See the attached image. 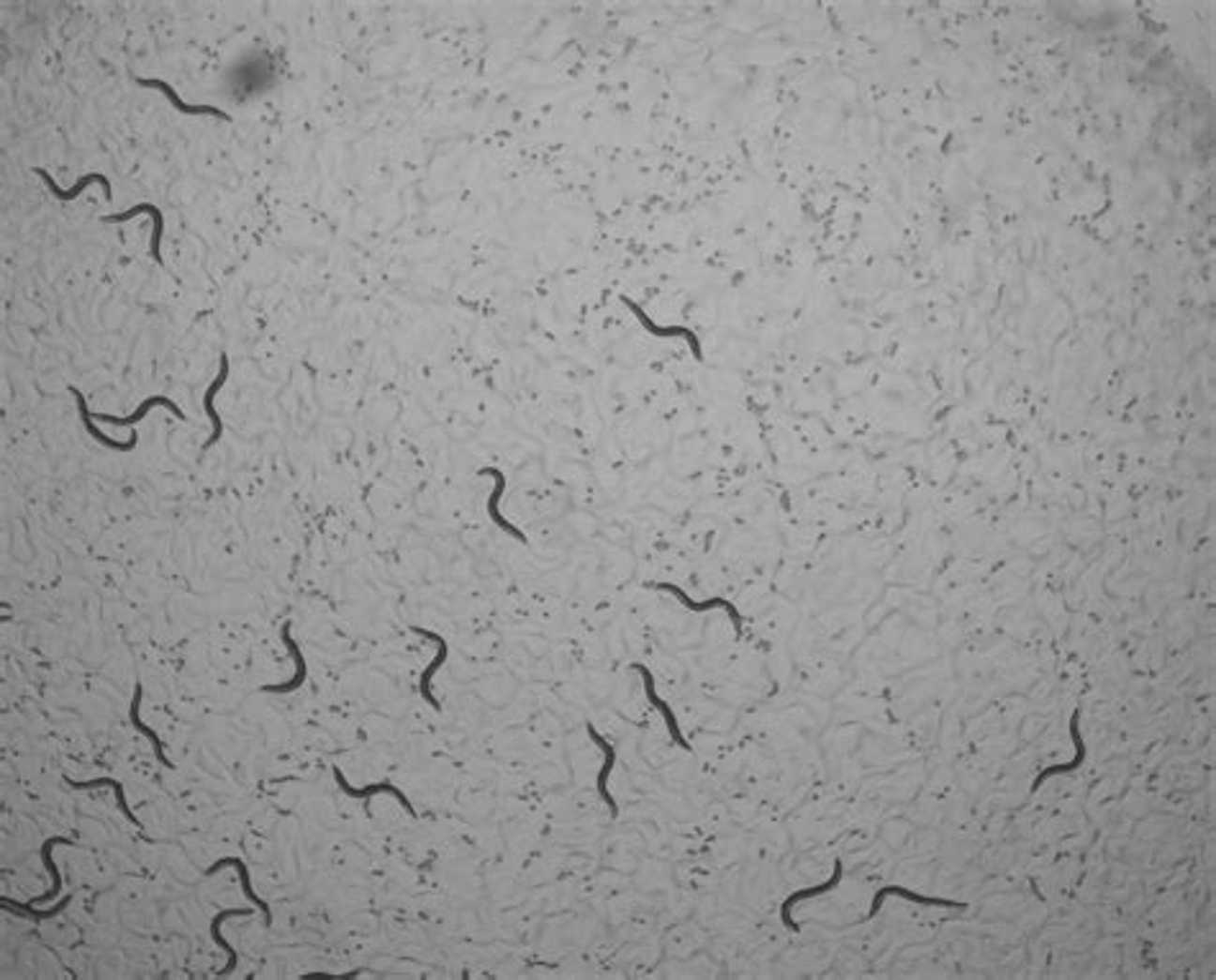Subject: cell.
I'll return each instance as SVG.
<instances>
[{
  "label": "cell",
  "instance_id": "obj_1",
  "mask_svg": "<svg viewBox=\"0 0 1216 980\" xmlns=\"http://www.w3.org/2000/svg\"><path fill=\"white\" fill-rule=\"evenodd\" d=\"M652 588H655V591H665L670 593V596H676L677 601L683 603L691 613H706V611H714V609H724L726 616H729L734 624V634H737V640H742L744 637L742 613H739V609H737L732 601H726V598H722V596H716V598H711V601H693L683 588H677V585H673V582H655Z\"/></svg>",
  "mask_w": 1216,
  "mask_h": 980
},
{
  "label": "cell",
  "instance_id": "obj_2",
  "mask_svg": "<svg viewBox=\"0 0 1216 980\" xmlns=\"http://www.w3.org/2000/svg\"><path fill=\"white\" fill-rule=\"evenodd\" d=\"M585 731H588V737L593 739V742H596V745H599L600 749H603V765H600L599 777H596V791H599L600 801L606 804L608 816H611V819L616 822V819H618V804H616V798L611 796V788H608V777H611V773H614V765H616V747H614V745H611V742H608V739L603 737V734H600L599 729L590 724V721H585Z\"/></svg>",
  "mask_w": 1216,
  "mask_h": 980
},
{
  "label": "cell",
  "instance_id": "obj_3",
  "mask_svg": "<svg viewBox=\"0 0 1216 980\" xmlns=\"http://www.w3.org/2000/svg\"><path fill=\"white\" fill-rule=\"evenodd\" d=\"M331 773H334V780H337V786L342 788V791H344V793H347L349 798H355V801H362V804H367V801H370L372 796H380V793H386V796H393L398 801V804L403 806L405 814L416 816V808H414V804H411V798L405 796L403 791H398V788L393 786V783L383 780V783H370V786L355 788L347 780V776H344V773L339 770V765H331Z\"/></svg>",
  "mask_w": 1216,
  "mask_h": 980
},
{
  "label": "cell",
  "instance_id": "obj_4",
  "mask_svg": "<svg viewBox=\"0 0 1216 980\" xmlns=\"http://www.w3.org/2000/svg\"><path fill=\"white\" fill-rule=\"evenodd\" d=\"M411 631H414V634H418L421 640H432L436 644V647H439V650H436L434 660L429 662L424 672H421V680H418V693H421V699H424L426 703L432 706V709L442 711V703L436 701L434 690H432V680H434L436 670L442 668V665L447 662V657H449V644H447V640L442 637V634H436V631H432V629H424V626H411Z\"/></svg>",
  "mask_w": 1216,
  "mask_h": 980
},
{
  "label": "cell",
  "instance_id": "obj_5",
  "mask_svg": "<svg viewBox=\"0 0 1216 980\" xmlns=\"http://www.w3.org/2000/svg\"><path fill=\"white\" fill-rule=\"evenodd\" d=\"M889 896H898V898H906L911 903H921V906H936V909H967L965 901H950V898H936V896H921V893H914L904 888V885H883L875 896H873V901H870V912L865 913V922H873L875 916H878L880 906L883 901L889 898Z\"/></svg>",
  "mask_w": 1216,
  "mask_h": 980
},
{
  "label": "cell",
  "instance_id": "obj_6",
  "mask_svg": "<svg viewBox=\"0 0 1216 980\" xmlns=\"http://www.w3.org/2000/svg\"><path fill=\"white\" fill-rule=\"evenodd\" d=\"M631 670L642 675V683H645V696H647L649 703H652V706H655V709L660 711V714H662V718H665V727H667V731H670V739L676 742L677 747H683V749H688V752H691L693 747H691V742H688V739L683 737V731H680V727H677V716L673 714V709L667 706V701H662L660 696H657L655 675H652V670H649L647 665H645V662H634V665H631Z\"/></svg>",
  "mask_w": 1216,
  "mask_h": 980
},
{
  "label": "cell",
  "instance_id": "obj_7",
  "mask_svg": "<svg viewBox=\"0 0 1216 980\" xmlns=\"http://www.w3.org/2000/svg\"><path fill=\"white\" fill-rule=\"evenodd\" d=\"M842 875H844V863H842V860H834V873H831L829 881H824V883L813 885V888H803V891L791 893V896H788V898H785V901H783V906H781L783 927H785V929H788V932H793V934L801 932V927H798V924H796L791 919L793 906H796V903L806 901V898H816V896H824V893L834 891V888H837V885L842 883Z\"/></svg>",
  "mask_w": 1216,
  "mask_h": 980
},
{
  "label": "cell",
  "instance_id": "obj_8",
  "mask_svg": "<svg viewBox=\"0 0 1216 980\" xmlns=\"http://www.w3.org/2000/svg\"><path fill=\"white\" fill-rule=\"evenodd\" d=\"M134 83H136V85H142V88H155V90H160V93H164V98L170 100V106H173L175 111L185 113V116H213V118H221V121H232V116H229L226 111H221V108H216V106H190V103H185L183 98L175 93L173 85H170L167 80L139 78V75H136Z\"/></svg>",
  "mask_w": 1216,
  "mask_h": 980
},
{
  "label": "cell",
  "instance_id": "obj_9",
  "mask_svg": "<svg viewBox=\"0 0 1216 980\" xmlns=\"http://www.w3.org/2000/svg\"><path fill=\"white\" fill-rule=\"evenodd\" d=\"M68 390H69V393H72V399H75V403H78L80 418H83V427L87 429V434H90V437L96 439L98 445L108 446V449H116V452H131V449H136V445H139V434H136V429H131V437L124 439V442H118V439L108 437V434H106V431H103V429H98V427H96V421H93V414H90V408H87L85 396H83V390L75 388V385H68Z\"/></svg>",
  "mask_w": 1216,
  "mask_h": 980
},
{
  "label": "cell",
  "instance_id": "obj_10",
  "mask_svg": "<svg viewBox=\"0 0 1216 980\" xmlns=\"http://www.w3.org/2000/svg\"><path fill=\"white\" fill-rule=\"evenodd\" d=\"M34 173H37V175H39L41 180H44V185H47L49 193L54 195V198H59L62 204H69V201H75V198H78V195L83 193L85 188H90V185H100V188H103V195H106V201H111V198H114V190H111V183H108V177L100 175V173H90V175H83L78 180V183L72 185V188H59V185L54 183V177L49 175L47 170H41V167H37Z\"/></svg>",
  "mask_w": 1216,
  "mask_h": 980
},
{
  "label": "cell",
  "instance_id": "obj_11",
  "mask_svg": "<svg viewBox=\"0 0 1216 980\" xmlns=\"http://www.w3.org/2000/svg\"><path fill=\"white\" fill-rule=\"evenodd\" d=\"M281 637L285 641V647H288L290 657L296 662V675L288 680V683H278V686H262V693H270V696H288L293 690H298L306 678H309V668H306V657H303V652L296 644V640L290 637V622H285L281 626Z\"/></svg>",
  "mask_w": 1216,
  "mask_h": 980
},
{
  "label": "cell",
  "instance_id": "obj_12",
  "mask_svg": "<svg viewBox=\"0 0 1216 980\" xmlns=\"http://www.w3.org/2000/svg\"><path fill=\"white\" fill-rule=\"evenodd\" d=\"M1071 739H1072V745H1075V758H1072L1071 762H1065V765L1044 767L1042 773H1037V777H1034V783H1032V793H1037V791H1040V786H1042L1044 780H1050L1053 776H1065V773H1072V770H1078V767H1081L1083 762H1086V742H1083V737H1081V709L1072 711V716H1071Z\"/></svg>",
  "mask_w": 1216,
  "mask_h": 980
},
{
  "label": "cell",
  "instance_id": "obj_13",
  "mask_svg": "<svg viewBox=\"0 0 1216 980\" xmlns=\"http://www.w3.org/2000/svg\"><path fill=\"white\" fill-rule=\"evenodd\" d=\"M226 380H229V354L221 352V357H219V375L213 378V383L208 385V390H205V396H203V406H205V414H208V418H211L213 424V434L208 437V442L203 445V449H211V446L223 437V421L221 416H219L216 406H213V399H216V393L223 388Z\"/></svg>",
  "mask_w": 1216,
  "mask_h": 980
},
{
  "label": "cell",
  "instance_id": "obj_14",
  "mask_svg": "<svg viewBox=\"0 0 1216 980\" xmlns=\"http://www.w3.org/2000/svg\"><path fill=\"white\" fill-rule=\"evenodd\" d=\"M480 475H491L493 480H495V488H493L491 498H488V516H491L493 524L498 526V529H503V532H506L509 536H513V539H519V542H524V544L529 542V539H526V535H524V532H519V529H516V526H513L511 521H506V519L501 516V511H498V504H501L503 493H506V475H503L498 467H483V470H480Z\"/></svg>",
  "mask_w": 1216,
  "mask_h": 980
},
{
  "label": "cell",
  "instance_id": "obj_15",
  "mask_svg": "<svg viewBox=\"0 0 1216 980\" xmlns=\"http://www.w3.org/2000/svg\"><path fill=\"white\" fill-rule=\"evenodd\" d=\"M160 406L167 408L173 416H177V421H185V414L180 411V406H177L175 400L167 399V396H149V399L142 400V403L136 406V411L131 414V416H108V414H96V421H106V424H116V427H136V424H139V421H142L152 408H160Z\"/></svg>",
  "mask_w": 1216,
  "mask_h": 980
},
{
  "label": "cell",
  "instance_id": "obj_16",
  "mask_svg": "<svg viewBox=\"0 0 1216 980\" xmlns=\"http://www.w3.org/2000/svg\"><path fill=\"white\" fill-rule=\"evenodd\" d=\"M229 865L239 870V881H242V891H244V896H247V901H250L251 906H254V909H260L262 919H265V927H272L270 903L262 901L260 896L254 893V888H251V881H250V870H247L244 860H239V857H221V860H216V863H213L211 867L205 870V875H216L219 870H221V867H229Z\"/></svg>",
  "mask_w": 1216,
  "mask_h": 980
},
{
  "label": "cell",
  "instance_id": "obj_17",
  "mask_svg": "<svg viewBox=\"0 0 1216 980\" xmlns=\"http://www.w3.org/2000/svg\"><path fill=\"white\" fill-rule=\"evenodd\" d=\"M250 913H251V909H223V912H219L211 919V927H208V932H211L213 944H216V947H221V950H226V955H229V962H226V968H223V971H219V975H221V978H223V975H232V972L236 971V962H239V957H236V950H234L232 944L226 942V937L221 934L223 922H226V919H234V916H250Z\"/></svg>",
  "mask_w": 1216,
  "mask_h": 980
},
{
  "label": "cell",
  "instance_id": "obj_18",
  "mask_svg": "<svg viewBox=\"0 0 1216 980\" xmlns=\"http://www.w3.org/2000/svg\"><path fill=\"white\" fill-rule=\"evenodd\" d=\"M57 845H75V839H68V837H49L47 842L41 845V863H44V867H47V873L52 875V888H49L47 893L37 896V898H31L34 903L54 901V898L59 896V891H62V873H59L54 857H52V850H54Z\"/></svg>",
  "mask_w": 1216,
  "mask_h": 980
},
{
  "label": "cell",
  "instance_id": "obj_19",
  "mask_svg": "<svg viewBox=\"0 0 1216 980\" xmlns=\"http://www.w3.org/2000/svg\"><path fill=\"white\" fill-rule=\"evenodd\" d=\"M142 699H144V688H142V683H139V680H136V686H134V699H131V709H129V721H131V727H134L136 731H142V734H144V737L149 739V745H152V749H155V758H157V762H160V765H164V767H173V762H170V760H167V755H164V745H162V739L157 737V731H155V729H149V727H146V724H144V721H142V714H139V706H142Z\"/></svg>",
  "mask_w": 1216,
  "mask_h": 980
},
{
  "label": "cell",
  "instance_id": "obj_20",
  "mask_svg": "<svg viewBox=\"0 0 1216 980\" xmlns=\"http://www.w3.org/2000/svg\"><path fill=\"white\" fill-rule=\"evenodd\" d=\"M621 301H624V306H627L629 311L634 313V316H637V319L642 321V326H645V331H649V334H655V337H686V339L691 341V350H693L695 357H701V341H698V337H695L693 331H691V329H683V326H673V329H660V326H657L655 321H649L647 313L642 311V309H639L637 303H634V301H629V298H621Z\"/></svg>",
  "mask_w": 1216,
  "mask_h": 980
},
{
  "label": "cell",
  "instance_id": "obj_21",
  "mask_svg": "<svg viewBox=\"0 0 1216 980\" xmlns=\"http://www.w3.org/2000/svg\"><path fill=\"white\" fill-rule=\"evenodd\" d=\"M69 901H72V898H69V896H65V898H62V901L57 903V906H52V909H39V903L13 901V898H8V896H3V898H0V906H3L6 912L21 913V916H31L34 922H47V919H54V916H59V913L65 912V909L69 906Z\"/></svg>",
  "mask_w": 1216,
  "mask_h": 980
},
{
  "label": "cell",
  "instance_id": "obj_22",
  "mask_svg": "<svg viewBox=\"0 0 1216 980\" xmlns=\"http://www.w3.org/2000/svg\"><path fill=\"white\" fill-rule=\"evenodd\" d=\"M68 786H69V788H75V791H87V788L111 786V788H114V793H116L118 808H121V814L126 816V822H129V824H134V826H139V829H142V822H139V819H136V816L131 814V808H129V801H126L124 786H121V783H118L116 777H93V780H72V777H68Z\"/></svg>",
  "mask_w": 1216,
  "mask_h": 980
}]
</instances>
